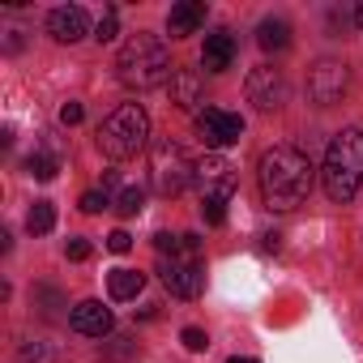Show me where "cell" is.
<instances>
[{"mask_svg":"<svg viewBox=\"0 0 363 363\" xmlns=\"http://www.w3.org/2000/svg\"><path fill=\"white\" fill-rule=\"evenodd\" d=\"M257 179L269 210H295L312 193V158L299 145H274L261 154Z\"/></svg>","mask_w":363,"mask_h":363,"instance_id":"cell-1","label":"cell"},{"mask_svg":"<svg viewBox=\"0 0 363 363\" xmlns=\"http://www.w3.org/2000/svg\"><path fill=\"white\" fill-rule=\"evenodd\" d=\"M171 52H167V43L158 39V35H133L124 48H120V56H116V77H120V86H128V90H154V86H167L171 82Z\"/></svg>","mask_w":363,"mask_h":363,"instance_id":"cell-2","label":"cell"},{"mask_svg":"<svg viewBox=\"0 0 363 363\" xmlns=\"http://www.w3.org/2000/svg\"><path fill=\"white\" fill-rule=\"evenodd\" d=\"M320 184L325 197L346 206L354 201L359 184H363V128H342L329 150H325V167H320Z\"/></svg>","mask_w":363,"mask_h":363,"instance_id":"cell-3","label":"cell"},{"mask_svg":"<svg viewBox=\"0 0 363 363\" xmlns=\"http://www.w3.org/2000/svg\"><path fill=\"white\" fill-rule=\"evenodd\" d=\"M145 141H150V116H145L141 103H120V107L99 124V150H103L107 158H116V162L141 154Z\"/></svg>","mask_w":363,"mask_h":363,"instance_id":"cell-4","label":"cell"},{"mask_svg":"<svg viewBox=\"0 0 363 363\" xmlns=\"http://www.w3.org/2000/svg\"><path fill=\"white\" fill-rule=\"evenodd\" d=\"M150 179L162 197H179L197 179V162L184 154L179 141L162 137V141H154V154H150Z\"/></svg>","mask_w":363,"mask_h":363,"instance_id":"cell-5","label":"cell"},{"mask_svg":"<svg viewBox=\"0 0 363 363\" xmlns=\"http://www.w3.org/2000/svg\"><path fill=\"white\" fill-rule=\"evenodd\" d=\"M346 86H350V69H346V60L325 56V60H316L312 73H308V99H312L316 107H333V103H342Z\"/></svg>","mask_w":363,"mask_h":363,"instance_id":"cell-6","label":"cell"},{"mask_svg":"<svg viewBox=\"0 0 363 363\" xmlns=\"http://www.w3.org/2000/svg\"><path fill=\"white\" fill-rule=\"evenodd\" d=\"M244 94H248V103H252L257 111H278V107H286L291 86H286L282 69H274V65H257V69L248 73V82H244Z\"/></svg>","mask_w":363,"mask_h":363,"instance_id":"cell-7","label":"cell"},{"mask_svg":"<svg viewBox=\"0 0 363 363\" xmlns=\"http://www.w3.org/2000/svg\"><path fill=\"white\" fill-rule=\"evenodd\" d=\"M162 286L175 295V299H197L206 291V269H201V257H162Z\"/></svg>","mask_w":363,"mask_h":363,"instance_id":"cell-8","label":"cell"},{"mask_svg":"<svg viewBox=\"0 0 363 363\" xmlns=\"http://www.w3.org/2000/svg\"><path fill=\"white\" fill-rule=\"evenodd\" d=\"M197 137L210 150H227L244 137V120L227 107H206V111H197Z\"/></svg>","mask_w":363,"mask_h":363,"instance_id":"cell-9","label":"cell"},{"mask_svg":"<svg viewBox=\"0 0 363 363\" xmlns=\"http://www.w3.org/2000/svg\"><path fill=\"white\" fill-rule=\"evenodd\" d=\"M197 189H201V201H231V193H235V167L223 154L201 158L197 162Z\"/></svg>","mask_w":363,"mask_h":363,"instance_id":"cell-10","label":"cell"},{"mask_svg":"<svg viewBox=\"0 0 363 363\" xmlns=\"http://www.w3.org/2000/svg\"><path fill=\"white\" fill-rule=\"evenodd\" d=\"M111 325H116V316H111V308H103L99 299H82V303L69 312V329L82 333V337H107Z\"/></svg>","mask_w":363,"mask_h":363,"instance_id":"cell-11","label":"cell"},{"mask_svg":"<svg viewBox=\"0 0 363 363\" xmlns=\"http://www.w3.org/2000/svg\"><path fill=\"white\" fill-rule=\"evenodd\" d=\"M48 35H52L56 43H77V39H86V35H90L86 9H82V5H60V9H52V13H48Z\"/></svg>","mask_w":363,"mask_h":363,"instance_id":"cell-12","label":"cell"},{"mask_svg":"<svg viewBox=\"0 0 363 363\" xmlns=\"http://www.w3.org/2000/svg\"><path fill=\"white\" fill-rule=\"evenodd\" d=\"M167 94H171V107L193 111V107L201 103V94H206V82H201L197 69H175L171 82H167Z\"/></svg>","mask_w":363,"mask_h":363,"instance_id":"cell-13","label":"cell"},{"mask_svg":"<svg viewBox=\"0 0 363 363\" xmlns=\"http://www.w3.org/2000/svg\"><path fill=\"white\" fill-rule=\"evenodd\" d=\"M206 26V0H179L167 13V35L171 39H189Z\"/></svg>","mask_w":363,"mask_h":363,"instance_id":"cell-14","label":"cell"},{"mask_svg":"<svg viewBox=\"0 0 363 363\" xmlns=\"http://www.w3.org/2000/svg\"><path fill=\"white\" fill-rule=\"evenodd\" d=\"M235 65V35L231 30H214L206 35V48H201V69L206 73H223Z\"/></svg>","mask_w":363,"mask_h":363,"instance_id":"cell-15","label":"cell"},{"mask_svg":"<svg viewBox=\"0 0 363 363\" xmlns=\"http://www.w3.org/2000/svg\"><path fill=\"white\" fill-rule=\"evenodd\" d=\"M257 43H261V52H286V48H291V26H286L282 18H261Z\"/></svg>","mask_w":363,"mask_h":363,"instance_id":"cell-16","label":"cell"},{"mask_svg":"<svg viewBox=\"0 0 363 363\" xmlns=\"http://www.w3.org/2000/svg\"><path fill=\"white\" fill-rule=\"evenodd\" d=\"M141 286H145V274H137V269H111L107 274V291H111V299H137L141 295Z\"/></svg>","mask_w":363,"mask_h":363,"instance_id":"cell-17","label":"cell"},{"mask_svg":"<svg viewBox=\"0 0 363 363\" xmlns=\"http://www.w3.org/2000/svg\"><path fill=\"white\" fill-rule=\"evenodd\" d=\"M26 227H30V235H48L56 227V206L52 201H35L30 214H26Z\"/></svg>","mask_w":363,"mask_h":363,"instance_id":"cell-18","label":"cell"},{"mask_svg":"<svg viewBox=\"0 0 363 363\" xmlns=\"http://www.w3.org/2000/svg\"><path fill=\"white\" fill-rule=\"evenodd\" d=\"M26 171H30L35 179H56V171H60V158H56V154H48V150H35V154L26 158Z\"/></svg>","mask_w":363,"mask_h":363,"instance_id":"cell-19","label":"cell"},{"mask_svg":"<svg viewBox=\"0 0 363 363\" xmlns=\"http://www.w3.org/2000/svg\"><path fill=\"white\" fill-rule=\"evenodd\" d=\"M116 35H120V13H116V5H107L103 18H99V26H94V39L99 43H111Z\"/></svg>","mask_w":363,"mask_h":363,"instance_id":"cell-20","label":"cell"},{"mask_svg":"<svg viewBox=\"0 0 363 363\" xmlns=\"http://www.w3.org/2000/svg\"><path fill=\"white\" fill-rule=\"evenodd\" d=\"M116 210H120L124 218L141 214V210H145V189H137V184H133V189H124V193H120V201H116Z\"/></svg>","mask_w":363,"mask_h":363,"instance_id":"cell-21","label":"cell"},{"mask_svg":"<svg viewBox=\"0 0 363 363\" xmlns=\"http://www.w3.org/2000/svg\"><path fill=\"white\" fill-rule=\"evenodd\" d=\"M18 359H22V363H52V350H48L43 342H22Z\"/></svg>","mask_w":363,"mask_h":363,"instance_id":"cell-22","label":"cell"},{"mask_svg":"<svg viewBox=\"0 0 363 363\" xmlns=\"http://www.w3.org/2000/svg\"><path fill=\"white\" fill-rule=\"evenodd\" d=\"M179 342H184V346H189L193 354H201V350L210 346V337H206V329H197V325H189L184 333H179Z\"/></svg>","mask_w":363,"mask_h":363,"instance_id":"cell-23","label":"cell"},{"mask_svg":"<svg viewBox=\"0 0 363 363\" xmlns=\"http://www.w3.org/2000/svg\"><path fill=\"white\" fill-rule=\"evenodd\" d=\"M201 218L210 227H223L227 223V201H201Z\"/></svg>","mask_w":363,"mask_h":363,"instance_id":"cell-24","label":"cell"},{"mask_svg":"<svg viewBox=\"0 0 363 363\" xmlns=\"http://www.w3.org/2000/svg\"><path fill=\"white\" fill-rule=\"evenodd\" d=\"M111 201H107V193H99V189H90V193H82V210L86 214H103Z\"/></svg>","mask_w":363,"mask_h":363,"instance_id":"cell-25","label":"cell"},{"mask_svg":"<svg viewBox=\"0 0 363 363\" xmlns=\"http://www.w3.org/2000/svg\"><path fill=\"white\" fill-rule=\"evenodd\" d=\"M154 248H158L162 257H179V235H171V231H158V235H154Z\"/></svg>","mask_w":363,"mask_h":363,"instance_id":"cell-26","label":"cell"},{"mask_svg":"<svg viewBox=\"0 0 363 363\" xmlns=\"http://www.w3.org/2000/svg\"><path fill=\"white\" fill-rule=\"evenodd\" d=\"M107 248H111V252H120V257H124V252H128V248H133V235H128V231H124V227H116V231H111V235H107Z\"/></svg>","mask_w":363,"mask_h":363,"instance_id":"cell-27","label":"cell"},{"mask_svg":"<svg viewBox=\"0 0 363 363\" xmlns=\"http://www.w3.org/2000/svg\"><path fill=\"white\" fill-rule=\"evenodd\" d=\"M65 252H69V261H90V252H94V248H90V240H69V244H65Z\"/></svg>","mask_w":363,"mask_h":363,"instance_id":"cell-28","label":"cell"},{"mask_svg":"<svg viewBox=\"0 0 363 363\" xmlns=\"http://www.w3.org/2000/svg\"><path fill=\"white\" fill-rule=\"evenodd\" d=\"M82 116H86L82 103H65V107H60V124H82Z\"/></svg>","mask_w":363,"mask_h":363,"instance_id":"cell-29","label":"cell"},{"mask_svg":"<svg viewBox=\"0 0 363 363\" xmlns=\"http://www.w3.org/2000/svg\"><path fill=\"white\" fill-rule=\"evenodd\" d=\"M116 184H120V175H116V171H103V193H111Z\"/></svg>","mask_w":363,"mask_h":363,"instance_id":"cell-30","label":"cell"},{"mask_svg":"<svg viewBox=\"0 0 363 363\" xmlns=\"http://www.w3.org/2000/svg\"><path fill=\"white\" fill-rule=\"evenodd\" d=\"M227 363H261V359H248V354H231Z\"/></svg>","mask_w":363,"mask_h":363,"instance_id":"cell-31","label":"cell"},{"mask_svg":"<svg viewBox=\"0 0 363 363\" xmlns=\"http://www.w3.org/2000/svg\"><path fill=\"white\" fill-rule=\"evenodd\" d=\"M354 26H359V30H363V5H359V9H354Z\"/></svg>","mask_w":363,"mask_h":363,"instance_id":"cell-32","label":"cell"}]
</instances>
